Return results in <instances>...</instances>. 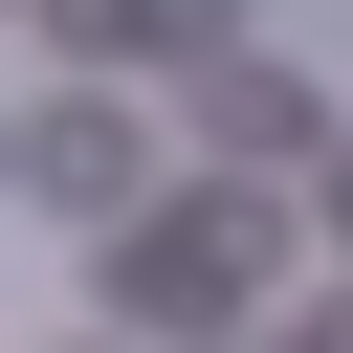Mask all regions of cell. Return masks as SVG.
Returning a JSON list of instances; mask_svg holds the SVG:
<instances>
[{
    "label": "cell",
    "instance_id": "52a82bcc",
    "mask_svg": "<svg viewBox=\"0 0 353 353\" xmlns=\"http://www.w3.org/2000/svg\"><path fill=\"white\" fill-rule=\"evenodd\" d=\"M0 199H22V132H0Z\"/></svg>",
    "mask_w": 353,
    "mask_h": 353
},
{
    "label": "cell",
    "instance_id": "8992f818",
    "mask_svg": "<svg viewBox=\"0 0 353 353\" xmlns=\"http://www.w3.org/2000/svg\"><path fill=\"white\" fill-rule=\"evenodd\" d=\"M331 221H353V154H331Z\"/></svg>",
    "mask_w": 353,
    "mask_h": 353
},
{
    "label": "cell",
    "instance_id": "7a4b0ae2",
    "mask_svg": "<svg viewBox=\"0 0 353 353\" xmlns=\"http://www.w3.org/2000/svg\"><path fill=\"white\" fill-rule=\"evenodd\" d=\"M22 199H44V221H154V110H132V88H66V110L22 132Z\"/></svg>",
    "mask_w": 353,
    "mask_h": 353
},
{
    "label": "cell",
    "instance_id": "6da1fadb",
    "mask_svg": "<svg viewBox=\"0 0 353 353\" xmlns=\"http://www.w3.org/2000/svg\"><path fill=\"white\" fill-rule=\"evenodd\" d=\"M265 287V199H176V221H110V309L132 331H221Z\"/></svg>",
    "mask_w": 353,
    "mask_h": 353
},
{
    "label": "cell",
    "instance_id": "277c9868",
    "mask_svg": "<svg viewBox=\"0 0 353 353\" xmlns=\"http://www.w3.org/2000/svg\"><path fill=\"white\" fill-rule=\"evenodd\" d=\"M44 22H66L88 66H221V22H243V0H44Z\"/></svg>",
    "mask_w": 353,
    "mask_h": 353
},
{
    "label": "cell",
    "instance_id": "3957f363",
    "mask_svg": "<svg viewBox=\"0 0 353 353\" xmlns=\"http://www.w3.org/2000/svg\"><path fill=\"white\" fill-rule=\"evenodd\" d=\"M199 132H221V154H331V110H309V66H243V44L199 66Z\"/></svg>",
    "mask_w": 353,
    "mask_h": 353
},
{
    "label": "cell",
    "instance_id": "5b68a950",
    "mask_svg": "<svg viewBox=\"0 0 353 353\" xmlns=\"http://www.w3.org/2000/svg\"><path fill=\"white\" fill-rule=\"evenodd\" d=\"M265 353H353V309H287V331H265Z\"/></svg>",
    "mask_w": 353,
    "mask_h": 353
}]
</instances>
